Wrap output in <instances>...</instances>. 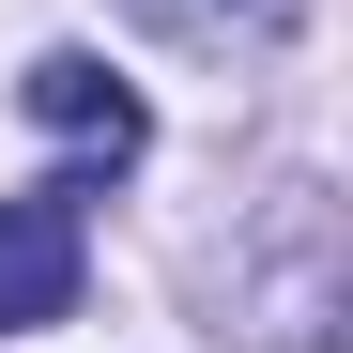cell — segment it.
I'll use <instances>...</instances> for the list:
<instances>
[{"label":"cell","instance_id":"3957f363","mask_svg":"<svg viewBox=\"0 0 353 353\" xmlns=\"http://www.w3.org/2000/svg\"><path fill=\"white\" fill-rule=\"evenodd\" d=\"M139 31H169V46H276L307 0H123Z\"/></svg>","mask_w":353,"mask_h":353},{"label":"cell","instance_id":"7a4b0ae2","mask_svg":"<svg viewBox=\"0 0 353 353\" xmlns=\"http://www.w3.org/2000/svg\"><path fill=\"white\" fill-rule=\"evenodd\" d=\"M16 92H31V123H46V139H77L92 169H123V154L154 139V108H139L123 77H108V62H92V46H46V62H31Z\"/></svg>","mask_w":353,"mask_h":353},{"label":"cell","instance_id":"6da1fadb","mask_svg":"<svg viewBox=\"0 0 353 353\" xmlns=\"http://www.w3.org/2000/svg\"><path fill=\"white\" fill-rule=\"evenodd\" d=\"M77 276H92V185H16L0 200V338L62 323Z\"/></svg>","mask_w":353,"mask_h":353}]
</instances>
